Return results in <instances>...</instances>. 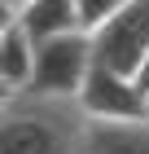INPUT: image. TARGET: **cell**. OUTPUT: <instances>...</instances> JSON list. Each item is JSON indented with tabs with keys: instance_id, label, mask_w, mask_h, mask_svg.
Instances as JSON below:
<instances>
[{
	"instance_id": "1",
	"label": "cell",
	"mask_w": 149,
	"mask_h": 154,
	"mask_svg": "<svg viewBox=\"0 0 149 154\" xmlns=\"http://www.w3.org/2000/svg\"><path fill=\"white\" fill-rule=\"evenodd\" d=\"M88 123L79 97L9 93L0 101V154H83Z\"/></svg>"
},
{
	"instance_id": "2",
	"label": "cell",
	"mask_w": 149,
	"mask_h": 154,
	"mask_svg": "<svg viewBox=\"0 0 149 154\" xmlns=\"http://www.w3.org/2000/svg\"><path fill=\"white\" fill-rule=\"evenodd\" d=\"M92 35L88 31H70L35 44V71H31V93L44 97H79L92 75Z\"/></svg>"
},
{
	"instance_id": "3",
	"label": "cell",
	"mask_w": 149,
	"mask_h": 154,
	"mask_svg": "<svg viewBox=\"0 0 149 154\" xmlns=\"http://www.w3.org/2000/svg\"><path fill=\"white\" fill-rule=\"evenodd\" d=\"M88 35H92V53L101 66L136 79L140 62L149 53V0H127L114 18H105Z\"/></svg>"
},
{
	"instance_id": "4",
	"label": "cell",
	"mask_w": 149,
	"mask_h": 154,
	"mask_svg": "<svg viewBox=\"0 0 149 154\" xmlns=\"http://www.w3.org/2000/svg\"><path fill=\"white\" fill-rule=\"evenodd\" d=\"M79 106L92 123H127V119H149V97L132 75H118L101 62H92V75L79 93Z\"/></svg>"
},
{
	"instance_id": "5",
	"label": "cell",
	"mask_w": 149,
	"mask_h": 154,
	"mask_svg": "<svg viewBox=\"0 0 149 154\" xmlns=\"http://www.w3.org/2000/svg\"><path fill=\"white\" fill-rule=\"evenodd\" d=\"M35 71V40L22 31L18 18H0V88L9 93H26Z\"/></svg>"
},
{
	"instance_id": "6",
	"label": "cell",
	"mask_w": 149,
	"mask_h": 154,
	"mask_svg": "<svg viewBox=\"0 0 149 154\" xmlns=\"http://www.w3.org/2000/svg\"><path fill=\"white\" fill-rule=\"evenodd\" d=\"M22 31L40 44V40L53 35H70V31H83L79 22V0H31L22 13H18Z\"/></svg>"
},
{
	"instance_id": "7",
	"label": "cell",
	"mask_w": 149,
	"mask_h": 154,
	"mask_svg": "<svg viewBox=\"0 0 149 154\" xmlns=\"http://www.w3.org/2000/svg\"><path fill=\"white\" fill-rule=\"evenodd\" d=\"M83 154H149V119H127V123H88Z\"/></svg>"
},
{
	"instance_id": "8",
	"label": "cell",
	"mask_w": 149,
	"mask_h": 154,
	"mask_svg": "<svg viewBox=\"0 0 149 154\" xmlns=\"http://www.w3.org/2000/svg\"><path fill=\"white\" fill-rule=\"evenodd\" d=\"M123 5H127V0H79V22H83V31H97V26H101L105 18H114Z\"/></svg>"
},
{
	"instance_id": "9",
	"label": "cell",
	"mask_w": 149,
	"mask_h": 154,
	"mask_svg": "<svg viewBox=\"0 0 149 154\" xmlns=\"http://www.w3.org/2000/svg\"><path fill=\"white\" fill-rule=\"evenodd\" d=\"M26 5H31V0H0V18H18Z\"/></svg>"
},
{
	"instance_id": "10",
	"label": "cell",
	"mask_w": 149,
	"mask_h": 154,
	"mask_svg": "<svg viewBox=\"0 0 149 154\" xmlns=\"http://www.w3.org/2000/svg\"><path fill=\"white\" fill-rule=\"evenodd\" d=\"M136 84H140V93L149 97V53H145V62H140V71H136Z\"/></svg>"
}]
</instances>
